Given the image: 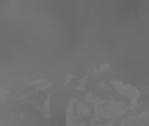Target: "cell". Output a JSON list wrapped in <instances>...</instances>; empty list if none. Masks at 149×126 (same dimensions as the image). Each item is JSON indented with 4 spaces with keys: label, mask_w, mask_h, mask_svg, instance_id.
<instances>
[{
    "label": "cell",
    "mask_w": 149,
    "mask_h": 126,
    "mask_svg": "<svg viewBox=\"0 0 149 126\" xmlns=\"http://www.w3.org/2000/svg\"><path fill=\"white\" fill-rule=\"evenodd\" d=\"M71 105H73V112H76V119H78V117H81V119H88V117H90V107H88L85 102L73 100Z\"/></svg>",
    "instance_id": "cell-3"
},
{
    "label": "cell",
    "mask_w": 149,
    "mask_h": 126,
    "mask_svg": "<svg viewBox=\"0 0 149 126\" xmlns=\"http://www.w3.org/2000/svg\"><path fill=\"white\" fill-rule=\"evenodd\" d=\"M111 86H114V88H116V91H118L121 95L130 98V110H133V107L137 105V98H140V91H137V88H133L130 83H123V81H114Z\"/></svg>",
    "instance_id": "cell-2"
},
{
    "label": "cell",
    "mask_w": 149,
    "mask_h": 126,
    "mask_svg": "<svg viewBox=\"0 0 149 126\" xmlns=\"http://www.w3.org/2000/svg\"><path fill=\"white\" fill-rule=\"evenodd\" d=\"M88 102L95 105V114H92V121H114L118 117H123L128 110H130V105L125 102H109V100H102V98H95V95H85Z\"/></svg>",
    "instance_id": "cell-1"
}]
</instances>
